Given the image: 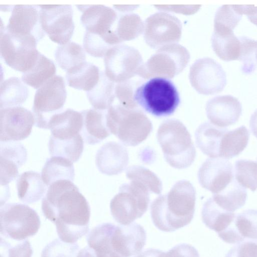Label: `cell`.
Listing matches in <instances>:
<instances>
[{
  "label": "cell",
  "instance_id": "6da1fadb",
  "mask_svg": "<svg viewBox=\"0 0 257 257\" xmlns=\"http://www.w3.org/2000/svg\"><path fill=\"white\" fill-rule=\"evenodd\" d=\"M42 210L65 242L74 243L88 232L89 204L70 180H59L49 186L42 201Z\"/></svg>",
  "mask_w": 257,
  "mask_h": 257
},
{
  "label": "cell",
  "instance_id": "7a4b0ae2",
  "mask_svg": "<svg viewBox=\"0 0 257 257\" xmlns=\"http://www.w3.org/2000/svg\"><path fill=\"white\" fill-rule=\"evenodd\" d=\"M196 191L188 181L177 182L167 194L151 203V216L155 226L164 232H173L189 224L193 218Z\"/></svg>",
  "mask_w": 257,
  "mask_h": 257
},
{
  "label": "cell",
  "instance_id": "3957f363",
  "mask_svg": "<svg viewBox=\"0 0 257 257\" xmlns=\"http://www.w3.org/2000/svg\"><path fill=\"white\" fill-rule=\"evenodd\" d=\"M157 140L166 162L172 167H189L196 157L191 135L184 124L177 119H168L159 126Z\"/></svg>",
  "mask_w": 257,
  "mask_h": 257
},
{
  "label": "cell",
  "instance_id": "277c9868",
  "mask_svg": "<svg viewBox=\"0 0 257 257\" xmlns=\"http://www.w3.org/2000/svg\"><path fill=\"white\" fill-rule=\"evenodd\" d=\"M106 123L110 133L129 146L141 144L153 130L151 120L139 107L128 108L119 103L107 110Z\"/></svg>",
  "mask_w": 257,
  "mask_h": 257
},
{
  "label": "cell",
  "instance_id": "5b68a950",
  "mask_svg": "<svg viewBox=\"0 0 257 257\" xmlns=\"http://www.w3.org/2000/svg\"><path fill=\"white\" fill-rule=\"evenodd\" d=\"M134 99L139 107L158 117L172 114L180 99L174 83L168 79L153 78L136 89Z\"/></svg>",
  "mask_w": 257,
  "mask_h": 257
},
{
  "label": "cell",
  "instance_id": "8992f818",
  "mask_svg": "<svg viewBox=\"0 0 257 257\" xmlns=\"http://www.w3.org/2000/svg\"><path fill=\"white\" fill-rule=\"evenodd\" d=\"M149 193L147 187L136 181L122 184L110 203L113 219L118 223L126 225L141 218L148 209Z\"/></svg>",
  "mask_w": 257,
  "mask_h": 257
},
{
  "label": "cell",
  "instance_id": "52a82bcc",
  "mask_svg": "<svg viewBox=\"0 0 257 257\" xmlns=\"http://www.w3.org/2000/svg\"><path fill=\"white\" fill-rule=\"evenodd\" d=\"M187 49L178 44L166 45L157 50L142 65L138 76L151 78H172L181 73L190 60Z\"/></svg>",
  "mask_w": 257,
  "mask_h": 257
},
{
  "label": "cell",
  "instance_id": "ba28073f",
  "mask_svg": "<svg viewBox=\"0 0 257 257\" xmlns=\"http://www.w3.org/2000/svg\"><path fill=\"white\" fill-rule=\"evenodd\" d=\"M1 236L16 241L35 235L41 225L33 209L20 203H8L0 211Z\"/></svg>",
  "mask_w": 257,
  "mask_h": 257
},
{
  "label": "cell",
  "instance_id": "9c48e42d",
  "mask_svg": "<svg viewBox=\"0 0 257 257\" xmlns=\"http://www.w3.org/2000/svg\"><path fill=\"white\" fill-rule=\"evenodd\" d=\"M67 97L62 77L54 75L36 91L33 106L36 126L48 129L51 117L62 108Z\"/></svg>",
  "mask_w": 257,
  "mask_h": 257
},
{
  "label": "cell",
  "instance_id": "30bf717a",
  "mask_svg": "<svg viewBox=\"0 0 257 257\" xmlns=\"http://www.w3.org/2000/svg\"><path fill=\"white\" fill-rule=\"evenodd\" d=\"M37 41L34 36L12 34L4 29L1 35V56L9 66L24 73L33 67L40 54Z\"/></svg>",
  "mask_w": 257,
  "mask_h": 257
},
{
  "label": "cell",
  "instance_id": "8fae6325",
  "mask_svg": "<svg viewBox=\"0 0 257 257\" xmlns=\"http://www.w3.org/2000/svg\"><path fill=\"white\" fill-rule=\"evenodd\" d=\"M104 62L106 76L116 84L138 76L144 64L142 55L137 49L121 44L107 50L104 56Z\"/></svg>",
  "mask_w": 257,
  "mask_h": 257
},
{
  "label": "cell",
  "instance_id": "7c38bea8",
  "mask_svg": "<svg viewBox=\"0 0 257 257\" xmlns=\"http://www.w3.org/2000/svg\"><path fill=\"white\" fill-rule=\"evenodd\" d=\"M82 12L81 22L86 32L101 38L110 47L120 44L116 33L118 14L101 5H77Z\"/></svg>",
  "mask_w": 257,
  "mask_h": 257
},
{
  "label": "cell",
  "instance_id": "4fadbf2b",
  "mask_svg": "<svg viewBox=\"0 0 257 257\" xmlns=\"http://www.w3.org/2000/svg\"><path fill=\"white\" fill-rule=\"evenodd\" d=\"M40 22L53 42L63 45L69 42L75 28L73 10L69 5H39Z\"/></svg>",
  "mask_w": 257,
  "mask_h": 257
},
{
  "label": "cell",
  "instance_id": "5bb4252c",
  "mask_svg": "<svg viewBox=\"0 0 257 257\" xmlns=\"http://www.w3.org/2000/svg\"><path fill=\"white\" fill-rule=\"evenodd\" d=\"M182 24L177 17L166 12L155 13L144 23V36L146 43L153 49L177 44L182 35Z\"/></svg>",
  "mask_w": 257,
  "mask_h": 257
},
{
  "label": "cell",
  "instance_id": "9a60e30c",
  "mask_svg": "<svg viewBox=\"0 0 257 257\" xmlns=\"http://www.w3.org/2000/svg\"><path fill=\"white\" fill-rule=\"evenodd\" d=\"M189 78L195 90L203 95L218 93L226 84V74L222 66L208 57L199 59L192 65Z\"/></svg>",
  "mask_w": 257,
  "mask_h": 257
},
{
  "label": "cell",
  "instance_id": "2e32d148",
  "mask_svg": "<svg viewBox=\"0 0 257 257\" xmlns=\"http://www.w3.org/2000/svg\"><path fill=\"white\" fill-rule=\"evenodd\" d=\"M35 122L34 113L20 106L1 109V142L21 141L29 136Z\"/></svg>",
  "mask_w": 257,
  "mask_h": 257
},
{
  "label": "cell",
  "instance_id": "e0dca14e",
  "mask_svg": "<svg viewBox=\"0 0 257 257\" xmlns=\"http://www.w3.org/2000/svg\"><path fill=\"white\" fill-rule=\"evenodd\" d=\"M201 186L213 194L222 191L234 179L231 163L222 158L207 159L198 172Z\"/></svg>",
  "mask_w": 257,
  "mask_h": 257
},
{
  "label": "cell",
  "instance_id": "ac0fdd59",
  "mask_svg": "<svg viewBox=\"0 0 257 257\" xmlns=\"http://www.w3.org/2000/svg\"><path fill=\"white\" fill-rule=\"evenodd\" d=\"M5 30L12 34L34 36L38 41L42 38L44 31L41 26L39 11L36 6H14Z\"/></svg>",
  "mask_w": 257,
  "mask_h": 257
},
{
  "label": "cell",
  "instance_id": "d6986e66",
  "mask_svg": "<svg viewBox=\"0 0 257 257\" xmlns=\"http://www.w3.org/2000/svg\"><path fill=\"white\" fill-rule=\"evenodd\" d=\"M207 116L210 122L220 127L235 123L242 112V106L236 97L225 95L209 99L206 105Z\"/></svg>",
  "mask_w": 257,
  "mask_h": 257
},
{
  "label": "cell",
  "instance_id": "ffe728a7",
  "mask_svg": "<svg viewBox=\"0 0 257 257\" xmlns=\"http://www.w3.org/2000/svg\"><path fill=\"white\" fill-rule=\"evenodd\" d=\"M218 235L230 244L257 239V210L249 209L235 214L230 224Z\"/></svg>",
  "mask_w": 257,
  "mask_h": 257
},
{
  "label": "cell",
  "instance_id": "44dd1931",
  "mask_svg": "<svg viewBox=\"0 0 257 257\" xmlns=\"http://www.w3.org/2000/svg\"><path fill=\"white\" fill-rule=\"evenodd\" d=\"M129 160L127 149L121 144L110 142L97 152L95 162L99 171L107 175H114L123 171Z\"/></svg>",
  "mask_w": 257,
  "mask_h": 257
},
{
  "label": "cell",
  "instance_id": "7402d4cb",
  "mask_svg": "<svg viewBox=\"0 0 257 257\" xmlns=\"http://www.w3.org/2000/svg\"><path fill=\"white\" fill-rule=\"evenodd\" d=\"M1 185L8 184L19 175L18 168L27 160L24 146L14 142H1Z\"/></svg>",
  "mask_w": 257,
  "mask_h": 257
},
{
  "label": "cell",
  "instance_id": "603a6c76",
  "mask_svg": "<svg viewBox=\"0 0 257 257\" xmlns=\"http://www.w3.org/2000/svg\"><path fill=\"white\" fill-rule=\"evenodd\" d=\"M83 126V116L81 112L72 109L53 115L48 123L50 137L57 140L72 139L80 135Z\"/></svg>",
  "mask_w": 257,
  "mask_h": 257
},
{
  "label": "cell",
  "instance_id": "cb8c5ba5",
  "mask_svg": "<svg viewBox=\"0 0 257 257\" xmlns=\"http://www.w3.org/2000/svg\"><path fill=\"white\" fill-rule=\"evenodd\" d=\"M107 110L91 108L81 112L83 126L80 132L85 142L89 145L99 143L110 134L106 123Z\"/></svg>",
  "mask_w": 257,
  "mask_h": 257
},
{
  "label": "cell",
  "instance_id": "d4e9b609",
  "mask_svg": "<svg viewBox=\"0 0 257 257\" xmlns=\"http://www.w3.org/2000/svg\"><path fill=\"white\" fill-rule=\"evenodd\" d=\"M115 224L103 223L94 227L87 235L89 246L97 257H120L114 241Z\"/></svg>",
  "mask_w": 257,
  "mask_h": 257
},
{
  "label": "cell",
  "instance_id": "484cf974",
  "mask_svg": "<svg viewBox=\"0 0 257 257\" xmlns=\"http://www.w3.org/2000/svg\"><path fill=\"white\" fill-rule=\"evenodd\" d=\"M228 130L210 122H205L196 130L195 136L197 146L207 156L211 158H219L222 140Z\"/></svg>",
  "mask_w": 257,
  "mask_h": 257
},
{
  "label": "cell",
  "instance_id": "4316f807",
  "mask_svg": "<svg viewBox=\"0 0 257 257\" xmlns=\"http://www.w3.org/2000/svg\"><path fill=\"white\" fill-rule=\"evenodd\" d=\"M17 188L19 199L29 204L41 199L47 191L40 174L33 171H26L19 175Z\"/></svg>",
  "mask_w": 257,
  "mask_h": 257
},
{
  "label": "cell",
  "instance_id": "83f0119b",
  "mask_svg": "<svg viewBox=\"0 0 257 257\" xmlns=\"http://www.w3.org/2000/svg\"><path fill=\"white\" fill-rule=\"evenodd\" d=\"M100 76L99 68L85 61L66 72L68 85L72 88L88 92L98 82Z\"/></svg>",
  "mask_w": 257,
  "mask_h": 257
},
{
  "label": "cell",
  "instance_id": "f1b7e54d",
  "mask_svg": "<svg viewBox=\"0 0 257 257\" xmlns=\"http://www.w3.org/2000/svg\"><path fill=\"white\" fill-rule=\"evenodd\" d=\"M211 44L214 52L221 60L230 61L238 59L241 42L233 31L214 30Z\"/></svg>",
  "mask_w": 257,
  "mask_h": 257
},
{
  "label": "cell",
  "instance_id": "f546056e",
  "mask_svg": "<svg viewBox=\"0 0 257 257\" xmlns=\"http://www.w3.org/2000/svg\"><path fill=\"white\" fill-rule=\"evenodd\" d=\"M235 214L224 210L213 200L208 199L204 203L201 217L204 224L218 233L224 230L233 221Z\"/></svg>",
  "mask_w": 257,
  "mask_h": 257
},
{
  "label": "cell",
  "instance_id": "4dcf8cb0",
  "mask_svg": "<svg viewBox=\"0 0 257 257\" xmlns=\"http://www.w3.org/2000/svg\"><path fill=\"white\" fill-rule=\"evenodd\" d=\"M74 176L72 162L65 158L59 156H52L48 159L41 172L42 180L47 186H50L59 180L73 181Z\"/></svg>",
  "mask_w": 257,
  "mask_h": 257
},
{
  "label": "cell",
  "instance_id": "1f68e13d",
  "mask_svg": "<svg viewBox=\"0 0 257 257\" xmlns=\"http://www.w3.org/2000/svg\"><path fill=\"white\" fill-rule=\"evenodd\" d=\"M0 107L17 106L28 98L29 90L18 77H10L1 84Z\"/></svg>",
  "mask_w": 257,
  "mask_h": 257
},
{
  "label": "cell",
  "instance_id": "d6a6232c",
  "mask_svg": "<svg viewBox=\"0 0 257 257\" xmlns=\"http://www.w3.org/2000/svg\"><path fill=\"white\" fill-rule=\"evenodd\" d=\"M115 83L100 72V79L95 86L87 92L89 102L94 109L107 110L112 105L115 99Z\"/></svg>",
  "mask_w": 257,
  "mask_h": 257
},
{
  "label": "cell",
  "instance_id": "836d02e7",
  "mask_svg": "<svg viewBox=\"0 0 257 257\" xmlns=\"http://www.w3.org/2000/svg\"><path fill=\"white\" fill-rule=\"evenodd\" d=\"M249 138L248 130L244 125L228 130L222 140L219 158L231 159L239 155L246 147Z\"/></svg>",
  "mask_w": 257,
  "mask_h": 257
},
{
  "label": "cell",
  "instance_id": "e575fe53",
  "mask_svg": "<svg viewBox=\"0 0 257 257\" xmlns=\"http://www.w3.org/2000/svg\"><path fill=\"white\" fill-rule=\"evenodd\" d=\"M212 197L224 210L233 212L245 204L247 194L245 188L234 178L222 191L213 194Z\"/></svg>",
  "mask_w": 257,
  "mask_h": 257
},
{
  "label": "cell",
  "instance_id": "d590c367",
  "mask_svg": "<svg viewBox=\"0 0 257 257\" xmlns=\"http://www.w3.org/2000/svg\"><path fill=\"white\" fill-rule=\"evenodd\" d=\"M55 72L54 62L40 53L33 67L23 73L22 80L27 85L38 89L54 76Z\"/></svg>",
  "mask_w": 257,
  "mask_h": 257
},
{
  "label": "cell",
  "instance_id": "8d00e7d4",
  "mask_svg": "<svg viewBox=\"0 0 257 257\" xmlns=\"http://www.w3.org/2000/svg\"><path fill=\"white\" fill-rule=\"evenodd\" d=\"M83 150V140L81 135L72 139L57 140L50 137L49 153L52 156L65 158L71 162L77 161Z\"/></svg>",
  "mask_w": 257,
  "mask_h": 257
},
{
  "label": "cell",
  "instance_id": "74e56055",
  "mask_svg": "<svg viewBox=\"0 0 257 257\" xmlns=\"http://www.w3.org/2000/svg\"><path fill=\"white\" fill-rule=\"evenodd\" d=\"M55 57L59 67L66 72L86 61L84 49L73 42L59 46L56 50Z\"/></svg>",
  "mask_w": 257,
  "mask_h": 257
},
{
  "label": "cell",
  "instance_id": "f35d334b",
  "mask_svg": "<svg viewBox=\"0 0 257 257\" xmlns=\"http://www.w3.org/2000/svg\"><path fill=\"white\" fill-rule=\"evenodd\" d=\"M144 23L137 14H119L116 33L120 44L136 39L144 32Z\"/></svg>",
  "mask_w": 257,
  "mask_h": 257
},
{
  "label": "cell",
  "instance_id": "ab89813d",
  "mask_svg": "<svg viewBox=\"0 0 257 257\" xmlns=\"http://www.w3.org/2000/svg\"><path fill=\"white\" fill-rule=\"evenodd\" d=\"M125 174L126 177L131 181H136L144 185L150 192L157 194L161 193V181L149 169L140 166H132L126 169Z\"/></svg>",
  "mask_w": 257,
  "mask_h": 257
},
{
  "label": "cell",
  "instance_id": "60d3db41",
  "mask_svg": "<svg viewBox=\"0 0 257 257\" xmlns=\"http://www.w3.org/2000/svg\"><path fill=\"white\" fill-rule=\"evenodd\" d=\"M235 176L237 182L254 192L257 189V162L240 159L235 163Z\"/></svg>",
  "mask_w": 257,
  "mask_h": 257
},
{
  "label": "cell",
  "instance_id": "b9f144b4",
  "mask_svg": "<svg viewBox=\"0 0 257 257\" xmlns=\"http://www.w3.org/2000/svg\"><path fill=\"white\" fill-rule=\"evenodd\" d=\"M235 5H222L217 10L214 20V30L233 31L242 18Z\"/></svg>",
  "mask_w": 257,
  "mask_h": 257
},
{
  "label": "cell",
  "instance_id": "7bdbcfd3",
  "mask_svg": "<svg viewBox=\"0 0 257 257\" xmlns=\"http://www.w3.org/2000/svg\"><path fill=\"white\" fill-rule=\"evenodd\" d=\"M240 42V52L238 60L242 63V71L249 74L254 71L257 64V41L245 36L238 37Z\"/></svg>",
  "mask_w": 257,
  "mask_h": 257
},
{
  "label": "cell",
  "instance_id": "ee69618b",
  "mask_svg": "<svg viewBox=\"0 0 257 257\" xmlns=\"http://www.w3.org/2000/svg\"><path fill=\"white\" fill-rule=\"evenodd\" d=\"M135 257H200V255L193 246L183 243L174 246L167 252L158 249L148 248Z\"/></svg>",
  "mask_w": 257,
  "mask_h": 257
},
{
  "label": "cell",
  "instance_id": "f6af8a7d",
  "mask_svg": "<svg viewBox=\"0 0 257 257\" xmlns=\"http://www.w3.org/2000/svg\"><path fill=\"white\" fill-rule=\"evenodd\" d=\"M1 257H31L33 249L27 239L14 242L1 236Z\"/></svg>",
  "mask_w": 257,
  "mask_h": 257
},
{
  "label": "cell",
  "instance_id": "bcb514c9",
  "mask_svg": "<svg viewBox=\"0 0 257 257\" xmlns=\"http://www.w3.org/2000/svg\"><path fill=\"white\" fill-rule=\"evenodd\" d=\"M79 248L77 243H67L57 238L45 246L41 257H76Z\"/></svg>",
  "mask_w": 257,
  "mask_h": 257
},
{
  "label": "cell",
  "instance_id": "7dc6e473",
  "mask_svg": "<svg viewBox=\"0 0 257 257\" xmlns=\"http://www.w3.org/2000/svg\"><path fill=\"white\" fill-rule=\"evenodd\" d=\"M141 81L133 78L127 81L117 83L115 86V96L119 104L128 108L139 107L134 99V93Z\"/></svg>",
  "mask_w": 257,
  "mask_h": 257
},
{
  "label": "cell",
  "instance_id": "c3c4849f",
  "mask_svg": "<svg viewBox=\"0 0 257 257\" xmlns=\"http://www.w3.org/2000/svg\"><path fill=\"white\" fill-rule=\"evenodd\" d=\"M83 47L85 51L94 57H104L111 47L100 37L85 32L83 39Z\"/></svg>",
  "mask_w": 257,
  "mask_h": 257
},
{
  "label": "cell",
  "instance_id": "681fc988",
  "mask_svg": "<svg viewBox=\"0 0 257 257\" xmlns=\"http://www.w3.org/2000/svg\"><path fill=\"white\" fill-rule=\"evenodd\" d=\"M225 257H257V239H245L238 243Z\"/></svg>",
  "mask_w": 257,
  "mask_h": 257
},
{
  "label": "cell",
  "instance_id": "f907efd6",
  "mask_svg": "<svg viewBox=\"0 0 257 257\" xmlns=\"http://www.w3.org/2000/svg\"><path fill=\"white\" fill-rule=\"evenodd\" d=\"M235 6L240 14L246 15L249 21L257 26V7L253 5H235Z\"/></svg>",
  "mask_w": 257,
  "mask_h": 257
},
{
  "label": "cell",
  "instance_id": "816d5d0a",
  "mask_svg": "<svg viewBox=\"0 0 257 257\" xmlns=\"http://www.w3.org/2000/svg\"><path fill=\"white\" fill-rule=\"evenodd\" d=\"M76 257H97L95 251L89 246H86L80 250Z\"/></svg>",
  "mask_w": 257,
  "mask_h": 257
},
{
  "label": "cell",
  "instance_id": "f5cc1de1",
  "mask_svg": "<svg viewBox=\"0 0 257 257\" xmlns=\"http://www.w3.org/2000/svg\"><path fill=\"white\" fill-rule=\"evenodd\" d=\"M249 125L252 133L257 138V109L251 115Z\"/></svg>",
  "mask_w": 257,
  "mask_h": 257
},
{
  "label": "cell",
  "instance_id": "db71d44e",
  "mask_svg": "<svg viewBox=\"0 0 257 257\" xmlns=\"http://www.w3.org/2000/svg\"><path fill=\"white\" fill-rule=\"evenodd\" d=\"M256 61H257V53H256Z\"/></svg>",
  "mask_w": 257,
  "mask_h": 257
}]
</instances>
